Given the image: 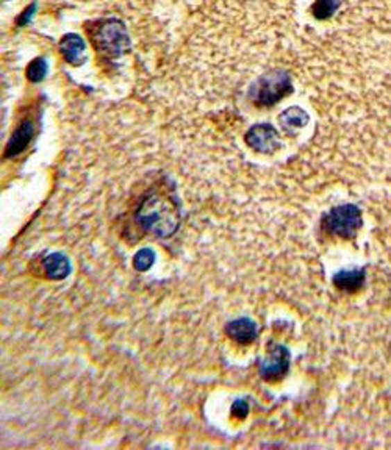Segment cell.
I'll use <instances>...</instances> for the list:
<instances>
[{"mask_svg":"<svg viewBox=\"0 0 391 450\" xmlns=\"http://www.w3.org/2000/svg\"><path fill=\"white\" fill-rule=\"evenodd\" d=\"M32 11H33V8H28V10L26 11V15H24V17L19 19V22H21V24H26V22L28 21V17H32V15H33Z\"/></svg>","mask_w":391,"mask_h":450,"instance_id":"17","label":"cell"},{"mask_svg":"<svg viewBox=\"0 0 391 450\" xmlns=\"http://www.w3.org/2000/svg\"><path fill=\"white\" fill-rule=\"evenodd\" d=\"M44 272L51 280H65L71 274L69 258L63 252L49 253L44 258Z\"/></svg>","mask_w":391,"mask_h":450,"instance_id":"10","label":"cell"},{"mask_svg":"<svg viewBox=\"0 0 391 450\" xmlns=\"http://www.w3.org/2000/svg\"><path fill=\"white\" fill-rule=\"evenodd\" d=\"M338 8V0H316L313 5V12L318 19H326L333 15V11Z\"/></svg>","mask_w":391,"mask_h":450,"instance_id":"15","label":"cell"},{"mask_svg":"<svg viewBox=\"0 0 391 450\" xmlns=\"http://www.w3.org/2000/svg\"><path fill=\"white\" fill-rule=\"evenodd\" d=\"M155 262V253L152 249H141L135 253L132 265L138 272H146L153 266Z\"/></svg>","mask_w":391,"mask_h":450,"instance_id":"13","label":"cell"},{"mask_svg":"<svg viewBox=\"0 0 391 450\" xmlns=\"http://www.w3.org/2000/svg\"><path fill=\"white\" fill-rule=\"evenodd\" d=\"M293 91L288 74L274 71L260 77L251 88L249 97L257 106H272Z\"/></svg>","mask_w":391,"mask_h":450,"instance_id":"3","label":"cell"},{"mask_svg":"<svg viewBox=\"0 0 391 450\" xmlns=\"http://www.w3.org/2000/svg\"><path fill=\"white\" fill-rule=\"evenodd\" d=\"M290 362V350L285 346H281V344H272L269 347L268 356L260 362V375H262V378L266 381L281 380L288 374Z\"/></svg>","mask_w":391,"mask_h":450,"instance_id":"4","label":"cell"},{"mask_svg":"<svg viewBox=\"0 0 391 450\" xmlns=\"http://www.w3.org/2000/svg\"><path fill=\"white\" fill-rule=\"evenodd\" d=\"M363 219L358 206L344 203L333 206L321 219V227L327 235H333L344 240H351L362 228Z\"/></svg>","mask_w":391,"mask_h":450,"instance_id":"2","label":"cell"},{"mask_svg":"<svg viewBox=\"0 0 391 450\" xmlns=\"http://www.w3.org/2000/svg\"><path fill=\"white\" fill-rule=\"evenodd\" d=\"M180 203L172 188H153L135 211V222L157 238H171L180 227Z\"/></svg>","mask_w":391,"mask_h":450,"instance_id":"1","label":"cell"},{"mask_svg":"<svg viewBox=\"0 0 391 450\" xmlns=\"http://www.w3.org/2000/svg\"><path fill=\"white\" fill-rule=\"evenodd\" d=\"M308 122V115L299 106H291V108L285 110L281 116H278V124H281L282 130L287 135H294L297 130L303 128Z\"/></svg>","mask_w":391,"mask_h":450,"instance_id":"11","label":"cell"},{"mask_svg":"<svg viewBox=\"0 0 391 450\" xmlns=\"http://www.w3.org/2000/svg\"><path fill=\"white\" fill-rule=\"evenodd\" d=\"M47 71H49V66L46 60L38 58L33 62H30V66L27 67V77L30 81H33V83H38V81H41L46 77Z\"/></svg>","mask_w":391,"mask_h":450,"instance_id":"14","label":"cell"},{"mask_svg":"<svg viewBox=\"0 0 391 450\" xmlns=\"http://www.w3.org/2000/svg\"><path fill=\"white\" fill-rule=\"evenodd\" d=\"M247 412H249V403L246 402V400H235L232 403V416L240 419V421H243L246 419Z\"/></svg>","mask_w":391,"mask_h":450,"instance_id":"16","label":"cell"},{"mask_svg":"<svg viewBox=\"0 0 391 450\" xmlns=\"http://www.w3.org/2000/svg\"><path fill=\"white\" fill-rule=\"evenodd\" d=\"M99 44L108 56H121L126 53L130 47L128 35L126 27L117 21H108L101 30L97 38Z\"/></svg>","mask_w":391,"mask_h":450,"instance_id":"5","label":"cell"},{"mask_svg":"<svg viewBox=\"0 0 391 450\" xmlns=\"http://www.w3.org/2000/svg\"><path fill=\"white\" fill-rule=\"evenodd\" d=\"M244 142L260 153H272L281 147L278 131L271 124H257L246 131Z\"/></svg>","mask_w":391,"mask_h":450,"instance_id":"6","label":"cell"},{"mask_svg":"<svg viewBox=\"0 0 391 450\" xmlns=\"http://www.w3.org/2000/svg\"><path fill=\"white\" fill-rule=\"evenodd\" d=\"M365 269H346L333 275V285L340 291L356 292L365 285Z\"/></svg>","mask_w":391,"mask_h":450,"instance_id":"9","label":"cell"},{"mask_svg":"<svg viewBox=\"0 0 391 450\" xmlns=\"http://www.w3.org/2000/svg\"><path fill=\"white\" fill-rule=\"evenodd\" d=\"M60 52L71 65H80L85 55V42L77 35H66L60 42Z\"/></svg>","mask_w":391,"mask_h":450,"instance_id":"12","label":"cell"},{"mask_svg":"<svg viewBox=\"0 0 391 450\" xmlns=\"http://www.w3.org/2000/svg\"><path fill=\"white\" fill-rule=\"evenodd\" d=\"M227 336L241 346H247L257 340V324L249 317H238L226 325Z\"/></svg>","mask_w":391,"mask_h":450,"instance_id":"7","label":"cell"},{"mask_svg":"<svg viewBox=\"0 0 391 450\" xmlns=\"http://www.w3.org/2000/svg\"><path fill=\"white\" fill-rule=\"evenodd\" d=\"M33 133H35L33 122L30 121V119L22 121L19 124V127L15 130L13 136L10 138L7 147H5V156H7V158H13V156L24 152L30 144V141H32Z\"/></svg>","mask_w":391,"mask_h":450,"instance_id":"8","label":"cell"}]
</instances>
